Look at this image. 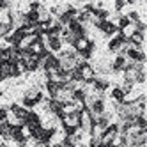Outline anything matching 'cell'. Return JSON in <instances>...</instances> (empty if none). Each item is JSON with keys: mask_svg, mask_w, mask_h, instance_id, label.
I'll use <instances>...</instances> for the list:
<instances>
[{"mask_svg": "<svg viewBox=\"0 0 147 147\" xmlns=\"http://www.w3.org/2000/svg\"><path fill=\"white\" fill-rule=\"evenodd\" d=\"M92 87H94V92H105V90L110 87V82L107 78L96 76V78H94V82H92Z\"/></svg>", "mask_w": 147, "mask_h": 147, "instance_id": "obj_1", "label": "cell"}, {"mask_svg": "<svg viewBox=\"0 0 147 147\" xmlns=\"http://www.w3.org/2000/svg\"><path fill=\"white\" fill-rule=\"evenodd\" d=\"M124 5H126V2H117V4H115V9H117V11H121Z\"/></svg>", "mask_w": 147, "mask_h": 147, "instance_id": "obj_8", "label": "cell"}, {"mask_svg": "<svg viewBox=\"0 0 147 147\" xmlns=\"http://www.w3.org/2000/svg\"><path fill=\"white\" fill-rule=\"evenodd\" d=\"M11 78V62L9 60H2L0 62V82Z\"/></svg>", "mask_w": 147, "mask_h": 147, "instance_id": "obj_4", "label": "cell"}, {"mask_svg": "<svg viewBox=\"0 0 147 147\" xmlns=\"http://www.w3.org/2000/svg\"><path fill=\"white\" fill-rule=\"evenodd\" d=\"M126 62H128V60H126V57L117 55V57H115V60L110 64V71L112 73H121L124 69V66H126Z\"/></svg>", "mask_w": 147, "mask_h": 147, "instance_id": "obj_3", "label": "cell"}, {"mask_svg": "<svg viewBox=\"0 0 147 147\" xmlns=\"http://www.w3.org/2000/svg\"><path fill=\"white\" fill-rule=\"evenodd\" d=\"M129 25H131V22L128 20V16H126V14H121V16H119V25H117V28H119V30H124V28H128Z\"/></svg>", "mask_w": 147, "mask_h": 147, "instance_id": "obj_6", "label": "cell"}, {"mask_svg": "<svg viewBox=\"0 0 147 147\" xmlns=\"http://www.w3.org/2000/svg\"><path fill=\"white\" fill-rule=\"evenodd\" d=\"M112 99H113V103H117V105H122L126 101V94L122 92V89L119 85L112 89Z\"/></svg>", "mask_w": 147, "mask_h": 147, "instance_id": "obj_5", "label": "cell"}, {"mask_svg": "<svg viewBox=\"0 0 147 147\" xmlns=\"http://www.w3.org/2000/svg\"><path fill=\"white\" fill-rule=\"evenodd\" d=\"M9 121V108L2 107L0 108V122H7Z\"/></svg>", "mask_w": 147, "mask_h": 147, "instance_id": "obj_7", "label": "cell"}, {"mask_svg": "<svg viewBox=\"0 0 147 147\" xmlns=\"http://www.w3.org/2000/svg\"><path fill=\"white\" fill-rule=\"evenodd\" d=\"M18 147H27V144H18Z\"/></svg>", "mask_w": 147, "mask_h": 147, "instance_id": "obj_10", "label": "cell"}, {"mask_svg": "<svg viewBox=\"0 0 147 147\" xmlns=\"http://www.w3.org/2000/svg\"><path fill=\"white\" fill-rule=\"evenodd\" d=\"M7 7H9L7 2H0V9H7Z\"/></svg>", "mask_w": 147, "mask_h": 147, "instance_id": "obj_9", "label": "cell"}, {"mask_svg": "<svg viewBox=\"0 0 147 147\" xmlns=\"http://www.w3.org/2000/svg\"><path fill=\"white\" fill-rule=\"evenodd\" d=\"M46 41H48V51L50 50L51 51H60L62 50V41H60L59 36H48Z\"/></svg>", "mask_w": 147, "mask_h": 147, "instance_id": "obj_2", "label": "cell"}]
</instances>
